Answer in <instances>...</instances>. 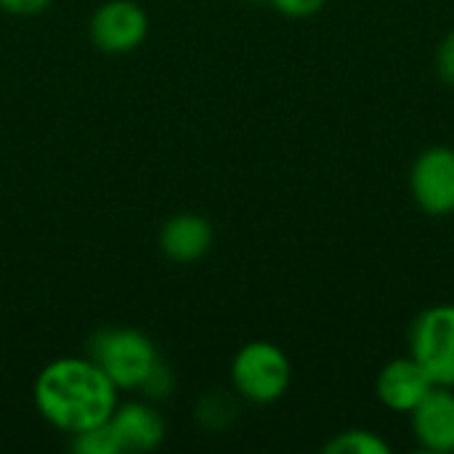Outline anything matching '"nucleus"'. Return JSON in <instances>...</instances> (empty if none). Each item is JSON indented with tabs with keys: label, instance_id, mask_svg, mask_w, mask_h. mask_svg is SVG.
<instances>
[{
	"label": "nucleus",
	"instance_id": "nucleus-1",
	"mask_svg": "<svg viewBox=\"0 0 454 454\" xmlns=\"http://www.w3.org/2000/svg\"><path fill=\"white\" fill-rule=\"evenodd\" d=\"M117 394V386L90 356L53 359L37 372L32 386L40 418L67 436L106 423L120 404Z\"/></svg>",
	"mask_w": 454,
	"mask_h": 454
},
{
	"label": "nucleus",
	"instance_id": "nucleus-2",
	"mask_svg": "<svg viewBox=\"0 0 454 454\" xmlns=\"http://www.w3.org/2000/svg\"><path fill=\"white\" fill-rule=\"evenodd\" d=\"M88 356L104 370L117 391H141L160 364V354L146 333L136 327H106L90 338Z\"/></svg>",
	"mask_w": 454,
	"mask_h": 454
},
{
	"label": "nucleus",
	"instance_id": "nucleus-3",
	"mask_svg": "<svg viewBox=\"0 0 454 454\" xmlns=\"http://www.w3.org/2000/svg\"><path fill=\"white\" fill-rule=\"evenodd\" d=\"M293 383L290 356L271 340H250L231 359L234 394L250 404L279 402Z\"/></svg>",
	"mask_w": 454,
	"mask_h": 454
},
{
	"label": "nucleus",
	"instance_id": "nucleus-4",
	"mask_svg": "<svg viewBox=\"0 0 454 454\" xmlns=\"http://www.w3.org/2000/svg\"><path fill=\"white\" fill-rule=\"evenodd\" d=\"M410 356L436 386L454 388V303L428 306L412 319Z\"/></svg>",
	"mask_w": 454,
	"mask_h": 454
},
{
	"label": "nucleus",
	"instance_id": "nucleus-5",
	"mask_svg": "<svg viewBox=\"0 0 454 454\" xmlns=\"http://www.w3.org/2000/svg\"><path fill=\"white\" fill-rule=\"evenodd\" d=\"M410 194L431 218L454 213V146L436 144L423 149L410 168Z\"/></svg>",
	"mask_w": 454,
	"mask_h": 454
},
{
	"label": "nucleus",
	"instance_id": "nucleus-6",
	"mask_svg": "<svg viewBox=\"0 0 454 454\" xmlns=\"http://www.w3.org/2000/svg\"><path fill=\"white\" fill-rule=\"evenodd\" d=\"M88 35L101 53L122 56L146 40L149 16L136 0H106L93 11Z\"/></svg>",
	"mask_w": 454,
	"mask_h": 454
},
{
	"label": "nucleus",
	"instance_id": "nucleus-7",
	"mask_svg": "<svg viewBox=\"0 0 454 454\" xmlns=\"http://www.w3.org/2000/svg\"><path fill=\"white\" fill-rule=\"evenodd\" d=\"M436 383L431 375L407 354L386 362L375 378V396L378 402L396 412V415H410L434 388Z\"/></svg>",
	"mask_w": 454,
	"mask_h": 454
},
{
	"label": "nucleus",
	"instance_id": "nucleus-8",
	"mask_svg": "<svg viewBox=\"0 0 454 454\" xmlns=\"http://www.w3.org/2000/svg\"><path fill=\"white\" fill-rule=\"evenodd\" d=\"M412 439L423 452H454V388L434 386L431 394L410 412Z\"/></svg>",
	"mask_w": 454,
	"mask_h": 454
},
{
	"label": "nucleus",
	"instance_id": "nucleus-9",
	"mask_svg": "<svg viewBox=\"0 0 454 454\" xmlns=\"http://www.w3.org/2000/svg\"><path fill=\"white\" fill-rule=\"evenodd\" d=\"M106 426L117 442L120 454L154 452L168 436L165 418L146 402L117 404Z\"/></svg>",
	"mask_w": 454,
	"mask_h": 454
},
{
	"label": "nucleus",
	"instance_id": "nucleus-10",
	"mask_svg": "<svg viewBox=\"0 0 454 454\" xmlns=\"http://www.w3.org/2000/svg\"><path fill=\"white\" fill-rule=\"evenodd\" d=\"M215 242L213 223L200 213H178L168 218L160 229V250L173 263H197L202 261Z\"/></svg>",
	"mask_w": 454,
	"mask_h": 454
},
{
	"label": "nucleus",
	"instance_id": "nucleus-11",
	"mask_svg": "<svg viewBox=\"0 0 454 454\" xmlns=\"http://www.w3.org/2000/svg\"><path fill=\"white\" fill-rule=\"evenodd\" d=\"M327 454H388L391 444L370 428H346L335 434L325 447Z\"/></svg>",
	"mask_w": 454,
	"mask_h": 454
},
{
	"label": "nucleus",
	"instance_id": "nucleus-12",
	"mask_svg": "<svg viewBox=\"0 0 454 454\" xmlns=\"http://www.w3.org/2000/svg\"><path fill=\"white\" fill-rule=\"evenodd\" d=\"M197 418L205 428L210 431H221L226 428L234 418H237V404L223 396V394H210L200 402V410H197Z\"/></svg>",
	"mask_w": 454,
	"mask_h": 454
},
{
	"label": "nucleus",
	"instance_id": "nucleus-13",
	"mask_svg": "<svg viewBox=\"0 0 454 454\" xmlns=\"http://www.w3.org/2000/svg\"><path fill=\"white\" fill-rule=\"evenodd\" d=\"M72 450L77 454H120L117 442L106 423L72 436Z\"/></svg>",
	"mask_w": 454,
	"mask_h": 454
},
{
	"label": "nucleus",
	"instance_id": "nucleus-14",
	"mask_svg": "<svg viewBox=\"0 0 454 454\" xmlns=\"http://www.w3.org/2000/svg\"><path fill=\"white\" fill-rule=\"evenodd\" d=\"M434 67H436V74L442 82L454 85V29H450L439 48H436V56H434Z\"/></svg>",
	"mask_w": 454,
	"mask_h": 454
},
{
	"label": "nucleus",
	"instance_id": "nucleus-15",
	"mask_svg": "<svg viewBox=\"0 0 454 454\" xmlns=\"http://www.w3.org/2000/svg\"><path fill=\"white\" fill-rule=\"evenodd\" d=\"M266 3H271L287 19H309V16H317L327 5V0H266Z\"/></svg>",
	"mask_w": 454,
	"mask_h": 454
},
{
	"label": "nucleus",
	"instance_id": "nucleus-16",
	"mask_svg": "<svg viewBox=\"0 0 454 454\" xmlns=\"http://www.w3.org/2000/svg\"><path fill=\"white\" fill-rule=\"evenodd\" d=\"M141 394H146L149 399H162V396L173 394V375L168 372V367H165L162 362H160L157 370L149 375V380L144 383Z\"/></svg>",
	"mask_w": 454,
	"mask_h": 454
},
{
	"label": "nucleus",
	"instance_id": "nucleus-17",
	"mask_svg": "<svg viewBox=\"0 0 454 454\" xmlns=\"http://www.w3.org/2000/svg\"><path fill=\"white\" fill-rule=\"evenodd\" d=\"M53 0H0V11L11 16H37L51 8Z\"/></svg>",
	"mask_w": 454,
	"mask_h": 454
},
{
	"label": "nucleus",
	"instance_id": "nucleus-18",
	"mask_svg": "<svg viewBox=\"0 0 454 454\" xmlns=\"http://www.w3.org/2000/svg\"><path fill=\"white\" fill-rule=\"evenodd\" d=\"M258 3H261V0H258Z\"/></svg>",
	"mask_w": 454,
	"mask_h": 454
}]
</instances>
